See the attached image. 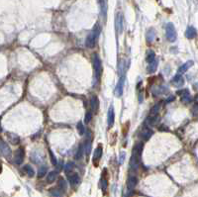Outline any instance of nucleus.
Here are the masks:
<instances>
[{"label": "nucleus", "mask_w": 198, "mask_h": 197, "mask_svg": "<svg viewBox=\"0 0 198 197\" xmlns=\"http://www.w3.org/2000/svg\"><path fill=\"white\" fill-rule=\"evenodd\" d=\"M137 183H138V180H137V178H136L135 176H130V177L128 178V180H127V187H128V189L129 190H133L136 187Z\"/></svg>", "instance_id": "16"}, {"label": "nucleus", "mask_w": 198, "mask_h": 197, "mask_svg": "<svg viewBox=\"0 0 198 197\" xmlns=\"http://www.w3.org/2000/svg\"><path fill=\"white\" fill-rule=\"evenodd\" d=\"M93 69H94V75L96 81L99 80L101 75V69H102V63H101V60L99 59V57L97 55L93 56Z\"/></svg>", "instance_id": "3"}, {"label": "nucleus", "mask_w": 198, "mask_h": 197, "mask_svg": "<svg viewBox=\"0 0 198 197\" xmlns=\"http://www.w3.org/2000/svg\"><path fill=\"white\" fill-rule=\"evenodd\" d=\"M193 66V62L192 60H188V62H186L184 64H182L181 66L178 69V73L179 74H182L184 72H186L187 70H188V69H190L191 66Z\"/></svg>", "instance_id": "17"}, {"label": "nucleus", "mask_w": 198, "mask_h": 197, "mask_svg": "<svg viewBox=\"0 0 198 197\" xmlns=\"http://www.w3.org/2000/svg\"><path fill=\"white\" fill-rule=\"evenodd\" d=\"M150 64L148 66V71L150 73H153L155 72V71L156 70V69H158V60H153V62L149 63Z\"/></svg>", "instance_id": "21"}, {"label": "nucleus", "mask_w": 198, "mask_h": 197, "mask_svg": "<svg viewBox=\"0 0 198 197\" xmlns=\"http://www.w3.org/2000/svg\"><path fill=\"white\" fill-rule=\"evenodd\" d=\"M24 171H26V174H28L30 177H32V176L35 175V171H34V168L29 165H26L25 166H24Z\"/></svg>", "instance_id": "25"}, {"label": "nucleus", "mask_w": 198, "mask_h": 197, "mask_svg": "<svg viewBox=\"0 0 198 197\" xmlns=\"http://www.w3.org/2000/svg\"><path fill=\"white\" fill-rule=\"evenodd\" d=\"M11 154H12L11 149H10L8 144H6L2 139H0V155H3L4 158L9 159L11 157Z\"/></svg>", "instance_id": "5"}, {"label": "nucleus", "mask_w": 198, "mask_h": 197, "mask_svg": "<svg viewBox=\"0 0 198 197\" xmlns=\"http://www.w3.org/2000/svg\"><path fill=\"white\" fill-rule=\"evenodd\" d=\"M185 36L187 39H193L196 36V30L193 27H188L185 31Z\"/></svg>", "instance_id": "18"}, {"label": "nucleus", "mask_w": 198, "mask_h": 197, "mask_svg": "<svg viewBox=\"0 0 198 197\" xmlns=\"http://www.w3.org/2000/svg\"><path fill=\"white\" fill-rule=\"evenodd\" d=\"M155 37H156V33H155V30L153 28L150 29L148 33H147V41L148 43H152L153 40H155Z\"/></svg>", "instance_id": "22"}, {"label": "nucleus", "mask_w": 198, "mask_h": 197, "mask_svg": "<svg viewBox=\"0 0 198 197\" xmlns=\"http://www.w3.org/2000/svg\"><path fill=\"white\" fill-rule=\"evenodd\" d=\"M155 59H156V54L153 53V51H150V52L148 53V55H147V57H146L147 62L151 63V62H153V60H155Z\"/></svg>", "instance_id": "32"}, {"label": "nucleus", "mask_w": 198, "mask_h": 197, "mask_svg": "<svg viewBox=\"0 0 198 197\" xmlns=\"http://www.w3.org/2000/svg\"><path fill=\"white\" fill-rule=\"evenodd\" d=\"M24 157H25L24 149H22V148L18 149L14 154V162L16 165H21L24 161Z\"/></svg>", "instance_id": "7"}, {"label": "nucleus", "mask_w": 198, "mask_h": 197, "mask_svg": "<svg viewBox=\"0 0 198 197\" xmlns=\"http://www.w3.org/2000/svg\"><path fill=\"white\" fill-rule=\"evenodd\" d=\"M84 154V149H83V144H80L79 147H78V150L76 152V159H79Z\"/></svg>", "instance_id": "28"}, {"label": "nucleus", "mask_w": 198, "mask_h": 197, "mask_svg": "<svg viewBox=\"0 0 198 197\" xmlns=\"http://www.w3.org/2000/svg\"><path fill=\"white\" fill-rule=\"evenodd\" d=\"M76 129L78 131V134H79L80 136H83L84 133H85V128L83 126V124L81 123V122H78L77 125H76Z\"/></svg>", "instance_id": "29"}, {"label": "nucleus", "mask_w": 198, "mask_h": 197, "mask_svg": "<svg viewBox=\"0 0 198 197\" xmlns=\"http://www.w3.org/2000/svg\"><path fill=\"white\" fill-rule=\"evenodd\" d=\"M57 187H59L61 190V191H66L67 187V184L66 180L63 179V178H60V180H59V183H57Z\"/></svg>", "instance_id": "27"}, {"label": "nucleus", "mask_w": 198, "mask_h": 197, "mask_svg": "<svg viewBox=\"0 0 198 197\" xmlns=\"http://www.w3.org/2000/svg\"><path fill=\"white\" fill-rule=\"evenodd\" d=\"M115 121V113H114V108L111 106L108 110V127L111 128L114 125Z\"/></svg>", "instance_id": "12"}, {"label": "nucleus", "mask_w": 198, "mask_h": 197, "mask_svg": "<svg viewBox=\"0 0 198 197\" xmlns=\"http://www.w3.org/2000/svg\"><path fill=\"white\" fill-rule=\"evenodd\" d=\"M50 155H51V161H52V164L54 165H57V159H56V157H54V155L53 154L52 151H50Z\"/></svg>", "instance_id": "37"}, {"label": "nucleus", "mask_w": 198, "mask_h": 197, "mask_svg": "<svg viewBox=\"0 0 198 197\" xmlns=\"http://www.w3.org/2000/svg\"><path fill=\"white\" fill-rule=\"evenodd\" d=\"M159 108H160V104H156L152 109H151V115H156L159 113Z\"/></svg>", "instance_id": "33"}, {"label": "nucleus", "mask_w": 198, "mask_h": 197, "mask_svg": "<svg viewBox=\"0 0 198 197\" xmlns=\"http://www.w3.org/2000/svg\"><path fill=\"white\" fill-rule=\"evenodd\" d=\"M67 180H69L70 184V185H77L78 183H79L80 179H79V175H78L77 174H76V172H70L69 174H67Z\"/></svg>", "instance_id": "9"}, {"label": "nucleus", "mask_w": 198, "mask_h": 197, "mask_svg": "<svg viewBox=\"0 0 198 197\" xmlns=\"http://www.w3.org/2000/svg\"><path fill=\"white\" fill-rule=\"evenodd\" d=\"M91 119H92V113H91L90 111H87L86 114H85V117H84L85 124H88V123H89V122L91 121Z\"/></svg>", "instance_id": "34"}, {"label": "nucleus", "mask_w": 198, "mask_h": 197, "mask_svg": "<svg viewBox=\"0 0 198 197\" xmlns=\"http://www.w3.org/2000/svg\"><path fill=\"white\" fill-rule=\"evenodd\" d=\"M99 4H100L101 15L105 17V16H106V12H107V3H106V0H99Z\"/></svg>", "instance_id": "20"}, {"label": "nucleus", "mask_w": 198, "mask_h": 197, "mask_svg": "<svg viewBox=\"0 0 198 197\" xmlns=\"http://www.w3.org/2000/svg\"><path fill=\"white\" fill-rule=\"evenodd\" d=\"M159 117L156 116V115H150V116L147 118L146 123L148 125V127H152V126H155L159 122Z\"/></svg>", "instance_id": "15"}, {"label": "nucleus", "mask_w": 198, "mask_h": 197, "mask_svg": "<svg viewBox=\"0 0 198 197\" xmlns=\"http://www.w3.org/2000/svg\"><path fill=\"white\" fill-rule=\"evenodd\" d=\"M47 171H48L47 166H45V165L41 166V168H39V171H38V176L39 177H43V176H45L46 174H47Z\"/></svg>", "instance_id": "31"}, {"label": "nucleus", "mask_w": 198, "mask_h": 197, "mask_svg": "<svg viewBox=\"0 0 198 197\" xmlns=\"http://www.w3.org/2000/svg\"><path fill=\"white\" fill-rule=\"evenodd\" d=\"M1 171H2V164H1V162H0V174H1Z\"/></svg>", "instance_id": "40"}, {"label": "nucleus", "mask_w": 198, "mask_h": 197, "mask_svg": "<svg viewBox=\"0 0 198 197\" xmlns=\"http://www.w3.org/2000/svg\"><path fill=\"white\" fill-rule=\"evenodd\" d=\"M83 149H84V152H86V155H89L91 152V142L89 140L85 141L83 143Z\"/></svg>", "instance_id": "26"}, {"label": "nucleus", "mask_w": 198, "mask_h": 197, "mask_svg": "<svg viewBox=\"0 0 198 197\" xmlns=\"http://www.w3.org/2000/svg\"><path fill=\"white\" fill-rule=\"evenodd\" d=\"M143 148H144V144L143 143H137L132 151V157L130 159V166L134 169H137L139 168V165L141 162V157H142V152Z\"/></svg>", "instance_id": "1"}, {"label": "nucleus", "mask_w": 198, "mask_h": 197, "mask_svg": "<svg viewBox=\"0 0 198 197\" xmlns=\"http://www.w3.org/2000/svg\"><path fill=\"white\" fill-rule=\"evenodd\" d=\"M124 82H125V77H121L119 79L117 85L115 88V94L117 97H121L123 94V90H124Z\"/></svg>", "instance_id": "8"}, {"label": "nucleus", "mask_w": 198, "mask_h": 197, "mask_svg": "<svg viewBox=\"0 0 198 197\" xmlns=\"http://www.w3.org/2000/svg\"><path fill=\"white\" fill-rule=\"evenodd\" d=\"M73 168H74V164H73V162H69V164L66 165V168H64V171H66L67 174H69V172L73 171Z\"/></svg>", "instance_id": "35"}, {"label": "nucleus", "mask_w": 198, "mask_h": 197, "mask_svg": "<svg viewBox=\"0 0 198 197\" xmlns=\"http://www.w3.org/2000/svg\"><path fill=\"white\" fill-rule=\"evenodd\" d=\"M107 185H108V181H107V179H105V178H102L101 180H100V186H101V189L102 190H106V188H107Z\"/></svg>", "instance_id": "36"}, {"label": "nucleus", "mask_w": 198, "mask_h": 197, "mask_svg": "<svg viewBox=\"0 0 198 197\" xmlns=\"http://www.w3.org/2000/svg\"><path fill=\"white\" fill-rule=\"evenodd\" d=\"M166 92H168V89H166V87H163V86H160L159 88H156V90L153 91V93L155 95L162 94V93H166Z\"/></svg>", "instance_id": "30"}, {"label": "nucleus", "mask_w": 198, "mask_h": 197, "mask_svg": "<svg viewBox=\"0 0 198 197\" xmlns=\"http://www.w3.org/2000/svg\"><path fill=\"white\" fill-rule=\"evenodd\" d=\"M101 157H102V147L101 146H98V147L94 150L93 158H94V159L98 161L99 159H101Z\"/></svg>", "instance_id": "23"}, {"label": "nucleus", "mask_w": 198, "mask_h": 197, "mask_svg": "<svg viewBox=\"0 0 198 197\" xmlns=\"http://www.w3.org/2000/svg\"><path fill=\"white\" fill-rule=\"evenodd\" d=\"M172 83L176 87H181L184 84V78L182 77L181 74L177 73L175 76H173V78L172 79Z\"/></svg>", "instance_id": "10"}, {"label": "nucleus", "mask_w": 198, "mask_h": 197, "mask_svg": "<svg viewBox=\"0 0 198 197\" xmlns=\"http://www.w3.org/2000/svg\"><path fill=\"white\" fill-rule=\"evenodd\" d=\"M7 137H8L9 142L11 143V144H13V145H18L19 144L20 139L17 135L12 134V133H7Z\"/></svg>", "instance_id": "19"}, {"label": "nucleus", "mask_w": 198, "mask_h": 197, "mask_svg": "<svg viewBox=\"0 0 198 197\" xmlns=\"http://www.w3.org/2000/svg\"><path fill=\"white\" fill-rule=\"evenodd\" d=\"M152 135H153V131L151 129H149V127H146L142 130L141 134H140V137H141L143 140L147 141L152 137Z\"/></svg>", "instance_id": "14"}, {"label": "nucleus", "mask_w": 198, "mask_h": 197, "mask_svg": "<svg viewBox=\"0 0 198 197\" xmlns=\"http://www.w3.org/2000/svg\"><path fill=\"white\" fill-rule=\"evenodd\" d=\"M90 106H91V109L93 110L94 113H96L99 109V99L96 95H93L90 99Z\"/></svg>", "instance_id": "13"}, {"label": "nucleus", "mask_w": 198, "mask_h": 197, "mask_svg": "<svg viewBox=\"0 0 198 197\" xmlns=\"http://www.w3.org/2000/svg\"><path fill=\"white\" fill-rule=\"evenodd\" d=\"M166 39H168L169 42H175L177 35H176L175 28L172 23H169L168 25L166 26Z\"/></svg>", "instance_id": "4"}, {"label": "nucleus", "mask_w": 198, "mask_h": 197, "mask_svg": "<svg viewBox=\"0 0 198 197\" xmlns=\"http://www.w3.org/2000/svg\"><path fill=\"white\" fill-rule=\"evenodd\" d=\"M195 101H196V102L198 103V94L196 95V97H195Z\"/></svg>", "instance_id": "41"}, {"label": "nucleus", "mask_w": 198, "mask_h": 197, "mask_svg": "<svg viewBox=\"0 0 198 197\" xmlns=\"http://www.w3.org/2000/svg\"><path fill=\"white\" fill-rule=\"evenodd\" d=\"M124 158H125V154L124 152H122L121 155H120V164H122L123 161H124Z\"/></svg>", "instance_id": "39"}, {"label": "nucleus", "mask_w": 198, "mask_h": 197, "mask_svg": "<svg viewBox=\"0 0 198 197\" xmlns=\"http://www.w3.org/2000/svg\"><path fill=\"white\" fill-rule=\"evenodd\" d=\"M123 24H124V21H123V16L122 14H118L116 16V30L119 34H121L123 31Z\"/></svg>", "instance_id": "11"}, {"label": "nucleus", "mask_w": 198, "mask_h": 197, "mask_svg": "<svg viewBox=\"0 0 198 197\" xmlns=\"http://www.w3.org/2000/svg\"><path fill=\"white\" fill-rule=\"evenodd\" d=\"M99 33H100V29L96 27L95 29H93L92 31L88 34L86 40H85V46H86L88 49H93L95 44H96V41L98 39Z\"/></svg>", "instance_id": "2"}, {"label": "nucleus", "mask_w": 198, "mask_h": 197, "mask_svg": "<svg viewBox=\"0 0 198 197\" xmlns=\"http://www.w3.org/2000/svg\"><path fill=\"white\" fill-rule=\"evenodd\" d=\"M177 94L181 96V101L183 103H190L192 101V97L191 95L189 94V91L188 89H182V90H178L177 91Z\"/></svg>", "instance_id": "6"}, {"label": "nucleus", "mask_w": 198, "mask_h": 197, "mask_svg": "<svg viewBox=\"0 0 198 197\" xmlns=\"http://www.w3.org/2000/svg\"><path fill=\"white\" fill-rule=\"evenodd\" d=\"M192 114L194 115V116L198 115V103L197 102L194 104V106L192 107Z\"/></svg>", "instance_id": "38"}, {"label": "nucleus", "mask_w": 198, "mask_h": 197, "mask_svg": "<svg viewBox=\"0 0 198 197\" xmlns=\"http://www.w3.org/2000/svg\"><path fill=\"white\" fill-rule=\"evenodd\" d=\"M57 176V171H51L50 174L47 175V181L49 182V183L54 182V180H56Z\"/></svg>", "instance_id": "24"}]
</instances>
